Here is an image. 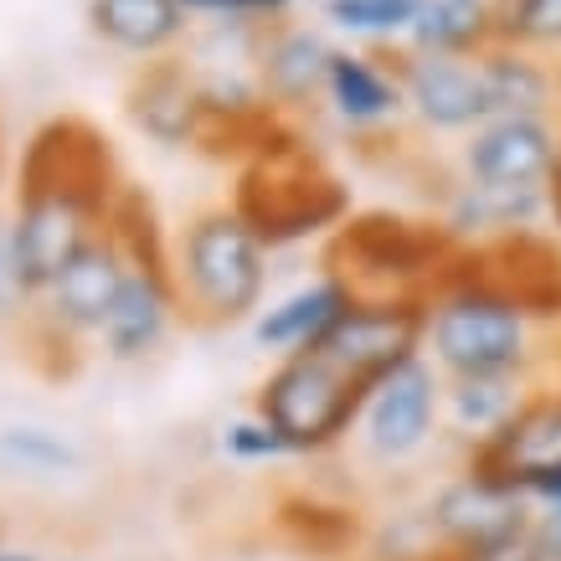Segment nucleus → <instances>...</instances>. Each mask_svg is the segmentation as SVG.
Returning <instances> with one entry per match:
<instances>
[{
	"mask_svg": "<svg viewBox=\"0 0 561 561\" xmlns=\"http://www.w3.org/2000/svg\"><path fill=\"white\" fill-rule=\"evenodd\" d=\"M124 186L129 181L119 175L114 145L99 124L78 114L36 124L32 139L21 145L11 211H5L26 299H36L72 257L108 232V211Z\"/></svg>",
	"mask_w": 561,
	"mask_h": 561,
	"instance_id": "obj_1",
	"label": "nucleus"
},
{
	"mask_svg": "<svg viewBox=\"0 0 561 561\" xmlns=\"http://www.w3.org/2000/svg\"><path fill=\"white\" fill-rule=\"evenodd\" d=\"M423 356L443 376H526L546 381L557 351H546V330L530 320L500 278L490 248H459L427 294Z\"/></svg>",
	"mask_w": 561,
	"mask_h": 561,
	"instance_id": "obj_2",
	"label": "nucleus"
},
{
	"mask_svg": "<svg viewBox=\"0 0 561 561\" xmlns=\"http://www.w3.org/2000/svg\"><path fill=\"white\" fill-rule=\"evenodd\" d=\"M227 206L238 211L268 253H289L305 242H330L356 211L351 186L324 165L309 124L273 119L257 135L253 154L238 165Z\"/></svg>",
	"mask_w": 561,
	"mask_h": 561,
	"instance_id": "obj_3",
	"label": "nucleus"
},
{
	"mask_svg": "<svg viewBox=\"0 0 561 561\" xmlns=\"http://www.w3.org/2000/svg\"><path fill=\"white\" fill-rule=\"evenodd\" d=\"M175 289L186 305V324L196 330H232L253 324L268 305L273 253L253 238V227L227 202L196 206L171 232Z\"/></svg>",
	"mask_w": 561,
	"mask_h": 561,
	"instance_id": "obj_4",
	"label": "nucleus"
},
{
	"mask_svg": "<svg viewBox=\"0 0 561 561\" xmlns=\"http://www.w3.org/2000/svg\"><path fill=\"white\" fill-rule=\"evenodd\" d=\"M371 381L351 376L324 351H294L268 366L253 391V412L284 438L289 459H330L345 454L356 438L360 408Z\"/></svg>",
	"mask_w": 561,
	"mask_h": 561,
	"instance_id": "obj_5",
	"label": "nucleus"
},
{
	"mask_svg": "<svg viewBox=\"0 0 561 561\" xmlns=\"http://www.w3.org/2000/svg\"><path fill=\"white\" fill-rule=\"evenodd\" d=\"M459 242L443 232V221L391 211V206H366L351 211L345 227L324 242V268L341 273L356 294H412L427 299L438 289L443 268L454 263Z\"/></svg>",
	"mask_w": 561,
	"mask_h": 561,
	"instance_id": "obj_6",
	"label": "nucleus"
},
{
	"mask_svg": "<svg viewBox=\"0 0 561 561\" xmlns=\"http://www.w3.org/2000/svg\"><path fill=\"white\" fill-rule=\"evenodd\" d=\"M124 273H129V257H124L119 238L103 232L93 248H83L26 305L21 341H26V360H32L36 371L42 376L78 371V360L99 345L103 320H108V309H114V299L124 289Z\"/></svg>",
	"mask_w": 561,
	"mask_h": 561,
	"instance_id": "obj_7",
	"label": "nucleus"
},
{
	"mask_svg": "<svg viewBox=\"0 0 561 561\" xmlns=\"http://www.w3.org/2000/svg\"><path fill=\"white\" fill-rule=\"evenodd\" d=\"M443 387L448 376L427 356L402 360L397 371L371 381L351 454L381 474H402L412 463H423L443 443Z\"/></svg>",
	"mask_w": 561,
	"mask_h": 561,
	"instance_id": "obj_8",
	"label": "nucleus"
},
{
	"mask_svg": "<svg viewBox=\"0 0 561 561\" xmlns=\"http://www.w3.org/2000/svg\"><path fill=\"white\" fill-rule=\"evenodd\" d=\"M423 335H427V299H412V294H356V305L330 324V335L314 351H324L335 366H345L360 381H381L402 360L423 356Z\"/></svg>",
	"mask_w": 561,
	"mask_h": 561,
	"instance_id": "obj_9",
	"label": "nucleus"
},
{
	"mask_svg": "<svg viewBox=\"0 0 561 561\" xmlns=\"http://www.w3.org/2000/svg\"><path fill=\"white\" fill-rule=\"evenodd\" d=\"M391 62H397V78L408 93L412 129L433 139H463L494 119L479 57H427V51L391 47Z\"/></svg>",
	"mask_w": 561,
	"mask_h": 561,
	"instance_id": "obj_10",
	"label": "nucleus"
},
{
	"mask_svg": "<svg viewBox=\"0 0 561 561\" xmlns=\"http://www.w3.org/2000/svg\"><path fill=\"white\" fill-rule=\"evenodd\" d=\"M423 511H427V520H433V536H438L443 551H474V546L505 541L515 530L536 526V505L526 500L520 484L474 474V469H463V463L427 494Z\"/></svg>",
	"mask_w": 561,
	"mask_h": 561,
	"instance_id": "obj_11",
	"label": "nucleus"
},
{
	"mask_svg": "<svg viewBox=\"0 0 561 561\" xmlns=\"http://www.w3.org/2000/svg\"><path fill=\"white\" fill-rule=\"evenodd\" d=\"M324 119H335L351 139H387L408 124V93L391 51L335 42L324 72Z\"/></svg>",
	"mask_w": 561,
	"mask_h": 561,
	"instance_id": "obj_12",
	"label": "nucleus"
},
{
	"mask_svg": "<svg viewBox=\"0 0 561 561\" xmlns=\"http://www.w3.org/2000/svg\"><path fill=\"white\" fill-rule=\"evenodd\" d=\"M330 32L320 21H273L257 42V88L278 119L314 124L324 114V72H330Z\"/></svg>",
	"mask_w": 561,
	"mask_h": 561,
	"instance_id": "obj_13",
	"label": "nucleus"
},
{
	"mask_svg": "<svg viewBox=\"0 0 561 561\" xmlns=\"http://www.w3.org/2000/svg\"><path fill=\"white\" fill-rule=\"evenodd\" d=\"M124 119L145 145L171 154H196L206 129V108H202V83L191 62L160 57V62H135L129 83H124Z\"/></svg>",
	"mask_w": 561,
	"mask_h": 561,
	"instance_id": "obj_14",
	"label": "nucleus"
},
{
	"mask_svg": "<svg viewBox=\"0 0 561 561\" xmlns=\"http://www.w3.org/2000/svg\"><path fill=\"white\" fill-rule=\"evenodd\" d=\"M557 145L561 119H490L454 145V171L474 186L546 191Z\"/></svg>",
	"mask_w": 561,
	"mask_h": 561,
	"instance_id": "obj_15",
	"label": "nucleus"
},
{
	"mask_svg": "<svg viewBox=\"0 0 561 561\" xmlns=\"http://www.w3.org/2000/svg\"><path fill=\"white\" fill-rule=\"evenodd\" d=\"M459 463L474 469V474L511 479V484H526V479L557 469L561 463V381H536L511 423L500 427L494 438L463 448Z\"/></svg>",
	"mask_w": 561,
	"mask_h": 561,
	"instance_id": "obj_16",
	"label": "nucleus"
},
{
	"mask_svg": "<svg viewBox=\"0 0 561 561\" xmlns=\"http://www.w3.org/2000/svg\"><path fill=\"white\" fill-rule=\"evenodd\" d=\"M433 217L459 248H494L520 232H546V191H505V186H474L454 171L433 202Z\"/></svg>",
	"mask_w": 561,
	"mask_h": 561,
	"instance_id": "obj_17",
	"label": "nucleus"
},
{
	"mask_svg": "<svg viewBox=\"0 0 561 561\" xmlns=\"http://www.w3.org/2000/svg\"><path fill=\"white\" fill-rule=\"evenodd\" d=\"M351 305H356V289L345 284L341 273L324 268L314 278H305V284H294L289 294L268 299L248 330H253L257 351H268L278 360V356H294V351H314L330 335V324L341 320Z\"/></svg>",
	"mask_w": 561,
	"mask_h": 561,
	"instance_id": "obj_18",
	"label": "nucleus"
},
{
	"mask_svg": "<svg viewBox=\"0 0 561 561\" xmlns=\"http://www.w3.org/2000/svg\"><path fill=\"white\" fill-rule=\"evenodd\" d=\"M83 16L103 47L135 57V62L175 57L196 32V21L186 16L181 0H88Z\"/></svg>",
	"mask_w": 561,
	"mask_h": 561,
	"instance_id": "obj_19",
	"label": "nucleus"
},
{
	"mask_svg": "<svg viewBox=\"0 0 561 561\" xmlns=\"http://www.w3.org/2000/svg\"><path fill=\"white\" fill-rule=\"evenodd\" d=\"M366 515L320 490H289L273 505V536L305 561H356L366 541Z\"/></svg>",
	"mask_w": 561,
	"mask_h": 561,
	"instance_id": "obj_20",
	"label": "nucleus"
},
{
	"mask_svg": "<svg viewBox=\"0 0 561 561\" xmlns=\"http://www.w3.org/2000/svg\"><path fill=\"white\" fill-rule=\"evenodd\" d=\"M494 119H561V72L551 57L520 47H490L479 57Z\"/></svg>",
	"mask_w": 561,
	"mask_h": 561,
	"instance_id": "obj_21",
	"label": "nucleus"
},
{
	"mask_svg": "<svg viewBox=\"0 0 561 561\" xmlns=\"http://www.w3.org/2000/svg\"><path fill=\"white\" fill-rule=\"evenodd\" d=\"M494 278L541 330H561V248L551 232H520L490 248Z\"/></svg>",
	"mask_w": 561,
	"mask_h": 561,
	"instance_id": "obj_22",
	"label": "nucleus"
},
{
	"mask_svg": "<svg viewBox=\"0 0 561 561\" xmlns=\"http://www.w3.org/2000/svg\"><path fill=\"white\" fill-rule=\"evenodd\" d=\"M530 387L536 381H526V376H448V387H443V438L459 443V454L494 438L520 412Z\"/></svg>",
	"mask_w": 561,
	"mask_h": 561,
	"instance_id": "obj_23",
	"label": "nucleus"
},
{
	"mask_svg": "<svg viewBox=\"0 0 561 561\" xmlns=\"http://www.w3.org/2000/svg\"><path fill=\"white\" fill-rule=\"evenodd\" d=\"M402 47L427 57H484L500 47L494 0H423Z\"/></svg>",
	"mask_w": 561,
	"mask_h": 561,
	"instance_id": "obj_24",
	"label": "nucleus"
},
{
	"mask_svg": "<svg viewBox=\"0 0 561 561\" xmlns=\"http://www.w3.org/2000/svg\"><path fill=\"white\" fill-rule=\"evenodd\" d=\"M423 0H324L320 26L351 47H402Z\"/></svg>",
	"mask_w": 561,
	"mask_h": 561,
	"instance_id": "obj_25",
	"label": "nucleus"
},
{
	"mask_svg": "<svg viewBox=\"0 0 561 561\" xmlns=\"http://www.w3.org/2000/svg\"><path fill=\"white\" fill-rule=\"evenodd\" d=\"M443 546L433 536V520H427L423 505L412 511H387L366 526V541H360L356 561H433Z\"/></svg>",
	"mask_w": 561,
	"mask_h": 561,
	"instance_id": "obj_26",
	"label": "nucleus"
},
{
	"mask_svg": "<svg viewBox=\"0 0 561 561\" xmlns=\"http://www.w3.org/2000/svg\"><path fill=\"white\" fill-rule=\"evenodd\" d=\"M500 47L561 57V0H494Z\"/></svg>",
	"mask_w": 561,
	"mask_h": 561,
	"instance_id": "obj_27",
	"label": "nucleus"
},
{
	"mask_svg": "<svg viewBox=\"0 0 561 561\" xmlns=\"http://www.w3.org/2000/svg\"><path fill=\"white\" fill-rule=\"evenodd\" d=\"M0 459L21 469V474H72V469H83V454H78V443L62 438V433H51V427H5L0 433Z\"/></svg>",
	"mask_w": 561,
	"mask_h": 561,
	"instance_id": "obj_28",
	"label": "nucleus"
},
{
	"mask_svg": "<svg viewBox=\"0 0 561 561\" xmlns=\"http://www.w3.org/2000/svg\"><path fill=\"white\" fill-rule=\"evenodd\" d=\"M221 454H227L232 463H284L289 459L284 438H278L257 412H248V417H238V423L221 427Z\"/></svg>",
	"mask_w": 561,
	"mask_h": 561,
	"instance_id": "obj_29",
	"label": "nucleus"
},
{
	"mask_svg": "<svg viewBox=\"0 0 561 561\" xmlns=\"http://www.w3.org/2000/svg\"><path fill=\"white\" fill-rule=\"evenodd\" d=\"M191 21H248V26H273L299 11V0H181Z\"/></svg>",
	"mask_w": 561,
	"mask_h": 561,
	"instance_id": "obj_30",
	"label": "nucleus"
},
{
	"mask_svg": "<svg viewBox=\"0 0 561 561\" xmlns=\"http://www.w3.org/2000/svg\"><path fill=\"white\" fill-rule=\"evenodd\" d=\"M26 289H21V273H16V253H11V232L0 221V324H21L26 314Z\"/></svg>",
	"mask_w": 561,
	"mask_h": 561,
	"instance_id": "obj_31",
	"label": "nucleus"
},
{
	"mask_svg": "<svg viewBox=\"0 0 561 561\" xmlns=\"http://www.w3.org/2000/svg\"><path fill=\"white\" fill-rule=\"evenodd\" d=\"M541 536L536 526L530 530H515L505 541H490V546H474V551H454V561H541Z\"/></svg>",
	"mask_w": 561,
	"mask_h": 561,
	"instance_id": "obj_32",
	"label": "nucleus"
},
{
	"mask_svg": "<svg viewBox=\"0 0 561 561\" xmlns=\"http://www.w3.org/2000/svg\"><path fill=\"white\" fill-rule=\"evenodd\" d=\"M520 490H526V500L536 505V511H557L561 505V463L557 469H546V474H536V479H526Z\"/></svg>",
	"mask_w": 561,
	"mask_h": 561,
	"instance_id": "obj_33",
	"label": "nucleus"
},
{
	"mask_svg": "<svg viewBox=\"0 0 561 561\" xmlns=\"http://www.w3.org/2000/svg\"><path fill=\"white\" fill-rule=\"evenodd\" d=\"M536 536H541L546 557H561V505L557 511H536Z\"/></svg>",
	"mask_w": 561,
	"mask_h": 561,
	"instance_id": "obj_34",
	"label": "nucleus"
},
{
	"mask_svg": "<svg viewBox=\"0 0 561 561\" xmlns=\"http://www.w3.org/2000/svg\"><path fill=\"white\" fill-rule=\"evenodd\" d=\"M546 227L561 238V145H557V165H551V181H546Z\"/></svg>",
	"mask_w": 561,
	"mask_h": 561,
	"instance_id": "obj_35",
	"label": "nucleus"
},
{
	"mask_svg": "<svg viewBox=\"0 0 561 561\" xmlns=\"http://www.w3.org/2000/svg\"><path fill=\"white\" fill-rule=\"evenodd\" d=\"M0 561H47V557H42L36 546H21V541H5V536H0Z\"/></svg>",
	"mask_w": 561,
	"mask_h": 561,
	"instance_id": "obj_36",
	"label": "nucleus"
},
{
	"mask_svg": "<svg viewBox=\"0 0 561 561\" xmlns=\"http://www.w3.org/2000/svg\"><path fill=\"white\" fill-rule=\"evenodd\" d=\"M0 221H5V150H0Z\"/></svg>",
	"mask_w": 561,
	"mask_h": 561,
	"instance_id": "obj_37",
	"label": "nucleus"
},
{
	"mask_svg": "<svg viewBox=\"0 0 561 561\" xmlns=\"http://www.w3.org/2000/svg\"><path fill=\"white\" fill-rule=\"evenodd\" d=\"M551 371H557V381H561V351H557V366H551Z\"/></svg>",
	"mask_w": 561,
	"mask_h": 561,
	"instance_id": "obj_38",
	"label": "nucleus"
},
{
	"mask_svg": "<svg viewBox=\"0 0 561 561\" xmlns=\"http://www.w3.org/2000/svg\"><path fill=\"white\" fill-rule=\"evenodd\" d=\"M299 5H324V0H299Z\"/></svg>",
	"mask_w": 561,
	"mask_h": 561,
	"instance_id": "obj_39",
	"label": "nucleus"
},
{
	"mask_svg": "<svg viewBox=\"0 0 561 561\" xmlns=\"http://www.w3.org/2000/svg\"><path fill=\"white\" fill-rule=\"evenodd\" d=\"M541 561H561V557H541Z\"/></svg>",
	"mask_w": 561,
	"mask_h": 561,
	"instance_id": "obj_40",
	"label": "nucleus"
}]
</instances>
